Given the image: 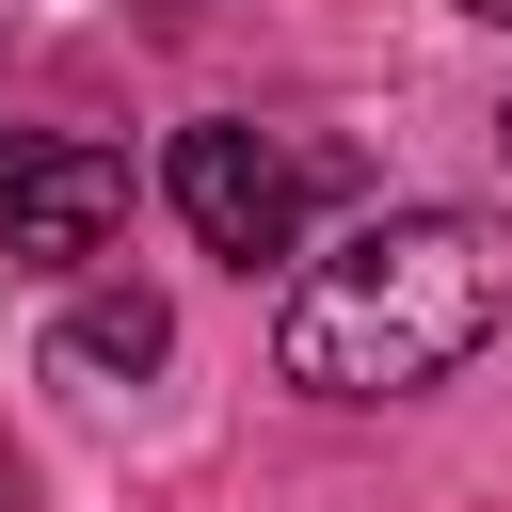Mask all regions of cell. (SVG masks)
<instances>
[{
  "label": "cell",
  "mask_w": 512,
  "mask_h": 512,
  "mask_svg": "<svg viewBox=\"0 0 512 512\" xmlns=\"http://www.w3.org/2000/svg\"><path fill=\"white\" fill-rule=\"evenodd\" d=\"M160 192H176V224L208 240V256H304V208L336 192V160L320 144H272V128H240V112H208V128H176V160H160Z\"/></svg>",
  "instance_id": "2"
},
{
  "label": "cell",
  "mask_w": 512,
  "mask_h": 512,
  "mask_svg": "<svg viewBox=\"0 0 512 512\" xmlns=\"http://www.w3.org/2000/svg\"><path fill=\"white\" fill-rule=\"evenodd\" d=\"M512 336V224L496 208H368L336 256L288 272L272 368L304 400H416Z\"/></svg>",
  "instance_id": "1"
},
{
  "label": "cell",
  "mask_w": 512,
  "mask_h": 512,
  "mask_svg": "<svg viewBox=\"0 0 512 512\" xmlns=\"http://www.w3.org/2000/svg\"><path fill=\"white\" fill-rule=\"evenodd\" d=\"M496 128H512V112H496Z\"/></svg>",
  "instance_id": "8"
},
{
  "label": "cell",
  "mask_w": 512,
  "mask_h": 512,
  "mask_svg": "<svg viewBox=\"0 0 512 512\" xmlns=\"http://www.w3.org/2000/svg\"><path fill=\"white\" fill-rule=\"evenodd\" d=\"M160 352H176V304L160 288H80L48 320V384H144Z\"/></svg>",
  "instance_id": "4"
},
{
  "label": "cell",
  "mask_w": 512,
  "mask_h": 512,
  "mask_svg": "<svg viewBox=\"0 0 512 512\" xmlns=\"http://www.w3.org/2000/svg\"><path fill=\"white\" fill-rule=\"evenodd\" d=\"M112 224H128L112 144H32L0 176V272H80V256H112Z\"/></svg>",
  "instance_id": "3"
},
{
  "label": "cell",
  "mask_w": 512,
  "mask_h": 512,
  "mask_svg": "<svg viewBox=\"0 0 512 512\" xmlns=\"http://www.w3.org/2000/svg\"><path fill=\"white\" fill-rule=\"evenodd\" d=\"M0 512H16V448H0Z\"/></svg>",
  "instance_id": "5"
},
{
  "label": "cell",
  "mask_w": 512,
  "mask_h": 512,
  "mask_svg": "<svg viewBox=\"0 0 512 512\" xmlns=\"http://www.w3.org/2000/svg\"><path fill=\"white\" fill-rule=\"evenodd\" d=\"M144 16H192V0H144Z\"/></svg>",
  "instance_id": "7"
},
{
  "label": "cell",
  "mask_w": 512,
  "mask_h": 512,
  "mask_svg": "<svg viewBox=\"0 0 512 512\" xmlns=\"http://www.w3.org/2000/svg\"><path fill=\"white\" fill-rule=\"evenodd\" d=\"M464 16H496V32H512V0H464Z\"/></svg>",
  "instance_id": "6"
}]
</instances>
